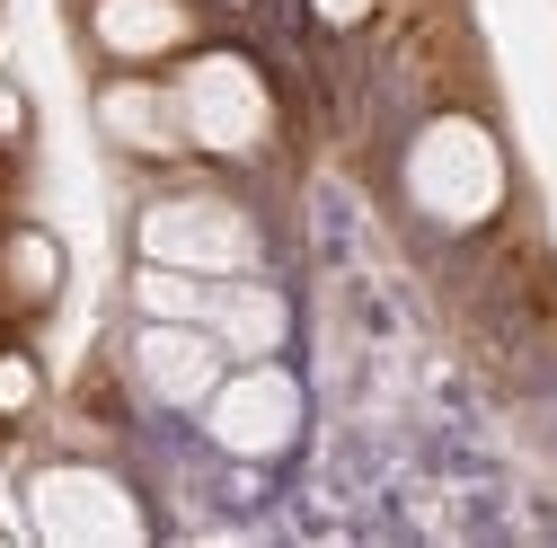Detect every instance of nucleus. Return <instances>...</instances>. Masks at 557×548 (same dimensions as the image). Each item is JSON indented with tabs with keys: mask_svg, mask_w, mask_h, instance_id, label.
<instances>
[{
	"mask_svg": "<svg viewBox=\"0 0 557 548\" xmlns=\"http://www.w3.org/2000/svg\"><path fill=\"white\" fill-rule=\"evenodd\" d=\"M89 115H98V142L107 151H124V160H143V169H169V160H186L195 142H186V115H177V80L169 72H115L98 98H89Z\"/></svg>",
	"mask_w": 557,
	"mask_h": 548,
	"instance_id": "obj_8",
	"label": "nucleus"
},
{
	"mask_svg": "<svg viewBox=\"0 0 557 548\" xmlns=\"http://www.w3.org/2000/svg\"><path fill=\"white\" fill-rule=\"evenodd\" d=\"M301 10H310L327 36H363V27L381 18V0H301Z\"/></svg>",
	"mask_w": 557,
	"mask_h": 548,
	"instance_id": "obj_13",
	"label": "nucleus"
},
{
	"mask_svg": "<svg viewBox=\"0 0 557 548\" xmlns=\"http://www.w3.org/2000/svg\"><path fill=\"white\" fill-rule=\"evenodd\" d=\"M10 142H27V98L0 89V151H10Z\"/></svg>",
	"mask_w": 557,
	"mask_h": 548,
	"instance_id": "obj_14",
	"label": "nucleus"
},
{
	"mask_svg": "<svg viewBox=\"0 0 557 548\" xmlns=\"http://www.w3.org/2000/svg\"><path fill=\"white\" fill-rule=\"evenodd\" d=\"M27 531L53 548H143L151 513L107 460H45L27 469Z\"/></svg>",
	"mask_w": 557,
	"mask_h": 548,
	"instance_id": "obj_4",
	"label": "nucleus"
},
{
	"mask_svg": "<svg viewBox=\"0 0 557 548\" xmlns=\"http://www.w3.org/2000/svg\"><path fill=\"white\" fill-rule=\"evenodd\" d=\"M124 363H133V389H143L151 407H169V416H195V407L222 389L231 346H222L203 319H143Z\"/></svg>",
	"mask_w": 557,
	"mask_h": 548,
	"instance_id": "obj_6",
	"label": "nucleus"
},
{
	"mask_svg": "<svg viewBox=\"0 0 557 548\" xmlns=\"http://www.w3.org/2000/svg\"><path fill=\"white\" fill-rule=\"evenodd\" d=\"M62 301V239L36 222L0 231V319H45Z\"/></svg>",
	"mask_w": 557,
	"mask_h": 548,
	"instance_id": "obj_10",
	"label": "nucleus"
},
{
	"mask_svg": "<svg viewBox=\"0 0 557 548\" xmlns=\"http://www.w3.org/2000/svg\"><path fill=\"white\" fill-rule=\"evenodd\" d=\"M203 327L231 346V363H257V354H284V346H293V301L274 292L265 274H222Z\"/></svg>",
	"mask_w": 557,
	"mask_h": 548,
	"instance_id": "obj_9",
	"label": "nucleus"
},
{
	"mask_svg": "<svg viewBox=\"0 0 557 548\" xmlns=\"http://www.w3.org/2000/svg\"><path fill=\"white\" fill-rule=\"evenodd\" d=\"M89 45L107 72H177L203 45V0H89Z\"/></svg>",
	"mask_w": 557,
	"mask_h": 548,
	"instance_id": "obj_7",
	"label": "nucleus"
},
{
	"mask_svg": "<svg viewBox=\"0 0 557 548\" xmlns=\"http://www.w3.org/2000/svg\"><path fill=\"white\" fill-rule=\"evenodd\" d=\"M177 115H186V142L195 160H222V169H248L274 151V133H284V107H274V80L248 45H213L203 36L186 62H177Z\"/></svg>",
	"mask_w": 557,
	"mask_h": 548,
	"instance_id": "obj_2",
	"label": "nucleus"
},
{
	"mask_svg": "<svg viewBox=\"0 0 557 548\" xmlns=\"http://www.w3.org/2000/svg\"><path fill=\"white\" fill-rule=\"evenodd\" d=\"M133 310L143 319H203L213 310V274H186V265H133Z\"/></svg>",
	"mask_w": 557,
	"mask_h": 548,
	"instance_id": "obj_11",
	"label": "nucleus"
},
{
	"mask_svg": "<svg viewBox=\"0 0 557 548\" xmlns=\"http://www.w3.org/2000/svg\"><path fill=\"white\" fill-rule=\"evenodd\" d=\"M133 257L186 265V274H265V222L231 186H160L133 213Z\"/></svg>",
	"mask_w": 557,
	"mask_h": 548,
	"instance_id": "obj_3",
	"label": "nucleus"
},
{
	"mask_svg": "<svg viewBox=\"0 0 557 548\" xmlns=\"http://www.w3.org/2000/svg\"><path fill=\"white\" fill-rule=\"evenodd\" d=\"M45 416V363L27 346H0V425H36Z\"/></svg>",
	"mask_w": 557,
	"mask_h": 548,
	"instance_id": "obj_12",
	"label": "nucleus"
},
{
	"mask_svg": "<svg viewBox=\"0 0 557 548\" xmlns=\"http://www.w3.org/2000/svg\"><path fill=\"white\" fill-rule=\"evenodd\" d=\"M398 195H407V213L425 231H443V239L486 231L505 213V195H513V160L496 142V124L469 115V107H434L398 151Z\"/></svg>",
	"mask_w": 557,
	"mask_h": 548,
	"instance_id": "obj_1",
	"label": "nucleus"
},
{
	"mask_svg": "<svg viewBox=\"0 0 557 548\" xmlns=\"http://www.w3.org/2000/svg\"><path fill=\"white\" fill-rule=\"evenodd\" d=\"M195 425H203V443H213L222 460L265 469V460H284L301 443L310 389H301V372H284V354H257V363H231L222 372V389L195 407Z\"/></svg>",
	"mask_w": 557,
	"mask_h": 548,
	"instance_id": "obj_5",
	"label": "nucleus"
}]
</instances>
